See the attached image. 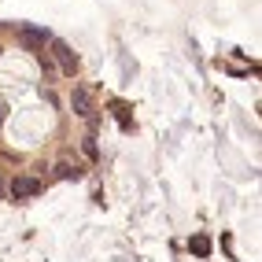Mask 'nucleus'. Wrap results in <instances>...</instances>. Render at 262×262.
Returning a JSON list of instances; mask_svg holds the SVG:
<instances>
[{"mask_svg": "<svg viewBox=\"0 0 262 262\" xmlns=\"http://www.w3.org/2000/svg\"><path fill=\"white\" fill-rule=\"evenodd\" d=\"M15 41H19L23 48L41 52V56H45V45L52 41V33H48V30H41V26H19V30H15Z\"/></svg>", "mask_w": 262, "mask_h": 262, "instance_id": "1", "label": "nucleus"}, {"mask_svg": "<svg viewBox=\"0 0 262 262\" xmlns=\"http://www.w3.org/2000/svg\"><path fill=\"white\" fill-rule=\"evenodd\" d=\"M71 107L78 118H93V93L85 89V85H74V93H71Z\"/></svg>", "mask_w": 262, "mask_h": 262, "instance_id": "4", "label": "nucleus"}, {"mask_svg": "<svg viewBox=\"0 0 262 262\" xmlns=\"http://www.w3.org/2000/svg\"><path fill=\"white\" fill-rule=\"evenodd\" d=\"M8 196V185H4V178H0V200H4Z\"/></svg>", "mask_w": 262, "mask_h": 262, "instance_id": "8", "label": "nucleus"}, {"mask_svg": "<svg viewBox=\"0 0 262 262\" xmlns=\"http://www.w3.org/2000/svg\"><path fill=\"white\" fill-rule=\"evenodd\" d=\"M85 155H96V141H93V133L85 137Z\"/></svg>", "mask_w": 262, "mask_h": 262, "instance_id": "7", "label": "nucleus"}, {"mask_svg": "<svg viewBox=\"0 0 262 262\" xmlns=\"http://www.w3.org/2000/svg\"><path fill=\"white\" fill-rule=\"evenodd\" d=\"M56 178H59V181H78L81 170H78L74 163H59V166H56Z\"/></svg>", "mask_w": 262, "mask_h": 262, "instance_id": "5", "label": "nucleus"}, {"mask_svg": "<svg viewBox=\"0 0 262 262\" xmlns=\"http://www.w3.org/2000/svg\"><path fill=\"white\" fill-rule=\"evenodd\" d=\"M188 248L196 251V255H211V240H207V236H196V240H188Z\"/></svg>", "mask_w": 262, "mask_h": 262, "instance_id": "6", "label": "nucleus"}, {"mask_svg": "<svg viewBox=\"0 0 262 262\" xmlns=\"http://www.w3.org/2000/svg\"><path fill=\"white\" fill-rule=\"evenodd\" d=\"M52 56H56V67H59L67 78L78 74V56H74V48L67 45V41H52Z\"/></svg>", "mask_w": 262, "mask_h": 262, "instance_id": "2", "label": "nucleus"}, {"mask_svg": "<svg viewBox=\"0 0 262 262\" xmlns=\"http://www.w3.org/2000/svg\"><path fill=\"white\" fill-rule=\"evenodd\" d=\"M8 196L11 200H33V196H41V181L30 178V173H23V178H15L8 185Z\"/></svg>", "mask_w": 262, "mask_h": 262, "instance_id": "3", "label": "nucleus"}, {"mask_svg": "<svg viewBox=\"0 0 262 262\" xmlns=\"http://www.w3.org/2000/svg\"><path fill=\"white\" fill-rule=\"evenodd\" d=\"M4 111H8V107H4V103H0V126H4Z\"/></svg>", "mask_w": 262, "mask_h": 262, "instance_id": "9", "label": "nucleus"}]
</instances>
